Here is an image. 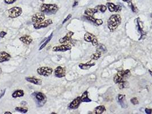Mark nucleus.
I'll use <instances>...</instances> for the list:
<instances>
[{"mask_svg":"<svg viewBox=\"0 0 152 114\" xmlns=\"http://www.w3.org/2000/svg\"><path fill=\"white\" fill-rule=\"evenodd\" d=\"M82 102L81 97H77L74 100L72 101L69 105V107L71 109H77L78 107L80 105L81 103Z\"/></svg>","mask_w":152,"mask_h":114,"instance_id":"obj_14","label":"nucleus"},{"mask_svg":"<svg viewBox=\"0 0 152 114\" xmlns=\"http://www.w3.org/2000/svg\"><path fill=\"white\" fill-rule=\"evenodd\" d=\"M53 33H52L51 34H50L49 37H48V38H46V39H45V41L43 42V44H42L41 46V47H40L39 49V50H42L43 48H44V47L46 46L47 44H48L50 42V40L52 39V37H53Z\"/></svg>","mask_w":152,"mask_h":114,"instance_id":"obj_25","label":"nucleus"},{"mask_svg":"<svg viewBox=\"0 0 152 114\" xmlns=\"http://www.w3.org/2000/svg\"><path fill=\"white\" fill-rule=\"evenodd\" d=\"M59 10V7L55 4H43L41 6V11L43 13L50 15L54 14Z\"/></svg>","mask_w":152,"mask_h":114,"instance_id":"obj_2","label":"nucleus"},{"mask_svg":"<svg viewBox=\"0 0 152 114\" xmlns=\"http://www.w3.org/2000/svg\"><path fill=\"white\" fill-rule=\"evenodd\" d=\"M21 104H22V105H24V104H25V105H26V104H27V103H26V102H22Z\"/></svg>","mask_w":152,"mask_h":114,"instance_id":"obj_42","label":"nucleus"},{"mask_svg":"<svg viewBox=\"0 0 152 114\" xmlns=\"http://www.w3.org/2000/svg\"><path fill=\"white\" fill-rule=\"evenodd\" d=\"M54 75L57 78L64 77L66 75V70L65 68L61 67V66H58L54 70Z\"/></svg>","mask_w":152,"mask_h":114,"instance_id":"obj_11","label":"nucleus"},{"mask_svg":"<svg viewBox=\"0 0 152 114\" xmlns=\"http://www.w3.org/2000/svg\"><path fill=\"white\" fill-rule=\"evenodd\" d=\"M96 8L97 9L98 11H100L102 13H104L107 9V6L103 5H98V6H96Z\"/></svg>","mask_w":152,"mask_h":114,"instance_id":"obj_28","label":"nucleus"},{"mask_svg":"<svg viewBox=\"0 0 152 114\" xmlns=\"http://www.w3.org/2000/svg\"><path fill=\"white\" fill-rule=\"evenodd\" d=\"M37 72L40 75L43 76V77H48L52 74L53 69L50 67L42 66L37 68Z\"/></svg>","mask_w":152,"mask_h":114,"instance_id":"obj_6","label":"nucleus"},{"mask_svg":"<svg viewBox=\"0 0 152 114\" xmlns=\"http://www.w3.org/2000/svg\"><path fill=\"white\" fill-rule=\"evenodd\" d=\"M77 5H78V2H77V1H75L74 2V4L73 5V8H74V7L76 6Z\"/></svg>","mask_w":152,"mask_h":114,"instance_id":"obj_40","label":"nucleus"},{"mask_svg":"<svg viewBox=\"0 0 152 114\" xmlns=\"http://www.w3.org/2000/svg\"><path fill=\"white\" fill-rule=\"evenodd\" d=\"M22 13V10L20 7L15 6L8 10L9 17L11 18H15L20 16Z\"/></svg>","mask_w":152,"mask_h":114,"instance_id":"obj_5","label":"nucleus"},{"mask_svg":"<svg viewBox=\"0 0 152 114\" xmlns=\"http://www.w3.org/2000/svg\"><path fill=\"white\" fill-rule=\"evenodd\" d=\"M95 65V63L92 62V61H89L86 63H80L79 65V67L83 70H88L91 66Z\"/></svg>","mask_w":152,"mask_h":114,"instance_id":"obj_19","label":"nucleus"},{"mask_svg":"<svg viewBox=\"0 0 152 114\" xmlns=\"http://www.w3.org/2000/svg\"><path fill=\"white\" fill-rule=\"evenodd\" d=\"M1 73V68H0V73Z\"/></svg>","mask_w":152,"mask_h":114,"instance_id":"obj_45","label":"nucleus"},{"mask_svg":"<svg viewBox=\"0 0 152 114\" xmlns=\"http://www.w3.org/2000/svg\"><path fill=\"white\" fill-rule=\"evenodd\" d=\"M149 72H150V73L151 74V75H152V72H151V71L150 70H149Z\"/></svg>","mask_w":152,"mask_h":114,"instance_id":"obj_44","label":"nucleus"},{"mask_svg":"<svg viewBox=\"0 0 152 114\" xmlns=\"http://www.w3.org/2000/svg\"><path fill=\"white\" fill-rule=\"evenodd\" d=\"M137 26H138V31L140 33L141 36L140 37L139 39H141L144 38V36H145L146 33L144 32L143 30V24H142V22L140 21V19L139 18L137 19Z\"/></svg>","mask_w":152,"mask_h":114,"instance_id":"obj_15","label":"nucleus"},{"mask_svg":"<svg viewBox=\"0 0 152 114\" xmlns=\"http://www.w3.org/2000/svg\"><path fill=\"white\" fill-rule=\"evenodd\" d=\"M86 19H88V20L90 21L91 22H93V23H95V22H96V19L94 18L93 17L86 16Z\"/></svg>","mask_w":152,"mask_h":114,"instance_id":"obj_33","label":"nucleus"},{"mask_svg":"<svg viewBox=\"0 0 152 114\" xmlns=\"http://www.w3.org/2000/svg\"><path fill=\"white\" fill-rule=\"evenodd\" d=\"M24 95V92L23 90H16L15 91H14L12 94L11 96L13 98H19V97H22Z\"/></svg>","mask_w":152,"mask_h":114,"instance_id":"obj_21","label":"nucleus"},{"mask_svg":"<svg viewBox=\"0 0 152 114\" xmlns=\"http://www.w3.org/2000/svg\"><path fill=\"white\" fill-rule=\"evenodd\" d=\"M97 50L101 53H107V48H106V47L104 46V45H102V44H100L98 45Z\"/></svg>","mask_w":152,"mask_h":114,"instance_id":"obj_26","label":"nucleus"},{"mask_svg":"<svg viewBox=\"0 0 152 114\" xmlns=\"http://www.w3.org/2000/svg\"><path fill=\"white\" fill-rule=\"evenodd\" d=\"M53 23V21L50 19L49 20H46L45 21H43L42 22L39 23H33V27L36 30L40 29L42 28H45L48 27V26L52 25Z\"/></svg>","mask_w":152,"mask_h":114,"instance_id":"obj_7","label":"nucleus"},{"mask_svg":"<svg viewBox=\"0 0 152 114\" xmlns=\"http://www.w3.org/2000/svg\"><path fill=\"white\" fill-rule=\"evenodd\" d=\"M72 17V14H69L68 16H67V17L65 19V20H64V21L63 22H62V24H64V23L66 22V21H68L70 18H71Z\"/></svg>","mask_w":152,"mask_h":114,"instance_id":"obj_35","label":"nucleus"},{"mask_svg":"<svg viewBox=\"0 0 152 114\" xmlns=\"http://www.w3.org/2000/svg\"><path fill=\"white\" fill-rule=\"evenodd\" d=\"M72 49V46L68 44H62L61 46H55L53 48L52 50L55 52L58 51H61V52H65L67 50H70Z\"/></svg>","mask_w":152,"mask_h":114,"instance_id":"obj_10","label":"nucleus"},{"mask_svg":"<svg viewBox=\"0 0 152 114\" xmlns=\"http://www.w3.org/2000/svg\"><path fill=\"white\" fill-rule=\"evenodd\" d=\"M130 75V70H122L118 72L114 78V82L115 83H119L120 82L125 80Z\"/></svg>","mask_w":152,"mask_h":114,"instance_id":"obj_4","label":"nucleus"},{"mask_svg":"<svg viewBox=\"0 0 152 114\" xmlns=\"http://www.w3.org/2000/svg\"><path fill=\"white\" fill-rule=\"evenodd\" d=\"M122 1H125V2H127V3H128V2H131L132 0H122Z\"/></svg>","mask_w":152,"mask_h":114,"instance_id":"obj_41","label":"nucleus"},{"mask_svg":"<svg viewBox=\"0 0 152 114\" xmlns=\"http://www.w3.org/2000/svg\"><path fill=\"white\" fill-rule=\"evenodd\" d=\"M130 102H131V103L132 104H134V105L138 104V101L137 98H133L131 100H130Z\"/></svg>","mask_w":152,"mask_h":114,"instance_id":"obj_32","label":"nucleus"},{"mask_svg":"<svg viewBox=\"0 0 152 114\" xmlns=\"http://www.w3.org/2000/svg\"><path fill=\"white\" fill-rule=\"evenodd\" d=\"M101 55V53H100V52H97L95 54H93V55H91V59H95V60H97V59H99L100 58V56Z\"/></svg>","mask_w":152,"mask_h":114,"instance_id":"obj_30","label":"nucleus"},{"mask_svg":"<svg viewBox=\"0 0 152 114\" xmlns=\"http://www.w3.org/2000/svg\"><path fill=\"white\" fill-rule=\"evenodd\" d=\"M145 112L146 113L148 114H151L152 112V110L151 109H149V108H146L145 109Z\"/></svg>","mask_w":152,"mask_h":114,"instance_id":"obj_38","label":"nucleus"},{"mask_svg":"<svg viewBox=\"0 0 152 114\" xmlns=\"http://www.w3.org/2000/svg\"><path fill=\"white\" fill-rule=\"evenodd\" d=\"M73 32H69L64 37L62 38L59 40V42L61 44H68V43L71 41V40L72 39V37L73 36Z\"/></svg>","mask_w":152,"mask_h":114,"instance_id":"obj_12","label":"nucleus"},{"mask_svg":"<svg viewBox=\"0 0 152 114\" xmlns=\"http://www.w3.org/2000/svg\"><path fill=\"white\" fill-rule=\"evenodd\" d=\"M4 113L5 114H11L12 113L10 112H9V111H7V112H5Z\"/></svg>","mask_w":152,"mask_h":114,"instance_id":"obj_43","label":"nucleus"},{"mask_svg":"<svg viewBox=\"0 0 152 114\" xmlns=\"http://www.w3.org/2000/svg\"><path fill=\"white\" fill-rule=\"evenodd\" d=\"M15 110L21 113H25L28 111V108L27 107H16Z\"/></svg>","mask_w":152,"mask_h":114,"instance_id":"obj_27","label":"nucleus"},{"mask_svg":"<svg viewBox=\"0 0 152 114\" xmlns=\"http://www.w3.org/2000/svg\"><path fill=\"white\" fill-rule=\"evenodd\" d=\"M121 23V18L119 14L112 15L108 21V26L110 32H114Z\"/></svg>","mask_w":152,"mask_h":114,"instance_id":"obj_1","label":"nucleus"},{"mask_svg":"<svg viewBox=\"0 0 152 114\" xmlns=\"http://www.w3.org/2000/svg\"><path fill=\"white\" fill-rule=\"evenodd\" d=\"M6 34H7V33L6 32H4V31H2V32H0V38H4Z\"/></svg>","mask_w":152,"mask_h":114,"instance_id":"obj_37","label":"nucleus"},{"mask_svg":"<svg viewBox=\"0 0 152 114\" xmlns=\"http://www.w3.org/2000/svg\"><path fill=\"white\" fill-rule=\"evenodd\" d=\"M95 23H96V24L98 25H101L103 23V21H102V20H100V19H97V20H96Z\"/></svg>","mask_w":152,"mask_h":114,"instance_id":"obj_34","label":"nucleus"},{"mask_svg":"<svg viewBox=\"0 0 152 114\" xmlns=\"http://www.w3.org/2000/svg\"><path fill=\"white\" fill-rule=\"evenodd\" d=\"M106 110L105 107L103 106H100L97 107L94 110V113L96 114H101Z\"/></svg>","mask_w":152,"mask_h":114,"instance_id":"obj_23","label":"nucleus"},{"mask_svg":"<svg viewBox=\"0 0 152 114\" xmlns=\"http://www.w3.org/2000/svg\"><path fill=\"white\" fill-rule=\"evenodd\" d=\"M118 100H119V102L122 108H127V103L126 102V98H125V96L124 95L120 94L118 96Z\"/></svg>","mask_w":152,"mask_h":114,"instance_id":"obj_17","label":"nucleus"},{"mask_svg":"<svg viewBox=\"0 0 152 114\" xmlns=\"http://www.w3.org/2000/svg\"><path fill=\"white\" fill-rule=\"evenodd\" d=\"M32 96L36 102V105L38 107H41L46 103L47 101V98L44 94L42 92H38L33 93Z\"/></svg>","mask_w":152,"mask_h":114,"instance_id":"obj_3","label":"nucleus"},{"mask_svg":"<svg viewBox=\"0 0 152 114\" xmlns=\"http://www.w3.org/2000/svg\"><path fill=\"white\" fill-rule=\"evenodd\" d=\"M84 39L86 42H91L93 46H97L98 44L97 38L90 33H85V35H84Z\"/></svg>","mask_w":152,"mask_h":114,"instance_id":"obj_8","label":"nucleus"},{"mask_svg":"<svg viewBox=\"0 0 152 114\" xmlns=\"http://www.w3.org/2000/svg\"><path fill=\"white\" fill-rule=\"evenodd\" d=\"M128 4H129V7H130V8L132 9V10L133 11V12H134V13L137 12V8H136V7H135L133 5V4L132 3V2H128Z\"/></svg>","mask_w":152,"mask_h":114,"instance_id":"obj_31","label":"nucleus"},{"mask_svg":"<svg viewBox=\"0 0 152 114\" xmlns=\"http://www.w3.org/2000/svg\"><path fill=\"white\" fill-rule=\"evenodd\" d=\"M20 40L21 42H22L24 44L28 45H30L33 41V39L32 37H30V35H24V36L20 37Z\"/></svg>","mask_w":152,"mask_h":114,"instance_id":"obj_18","label":"nucleus"},{"mask_svg":"<svg viewBox=\"0 0 152 114\" xmlns=\"http://www.w3.org/2000/svg\"><path fill=\"white\" fill-rule=\"evenodd\" d=\"M5 91H6V89H5L4 90H2L1 93L0 94V99L3 97V96L5 95Z\"/></svg>","mask_w":152,"mask_h":114,"instance_id":"obj_39","label":"nucleus"},{"mask_svg":"<svg viewBox=\"0 0 152 114\" xmlns=\"http://www.w3.org/2000/svg\"><path fill=\"white\" fill-rule=\"evenodd\" d=\"M11 56L10 54L7 53L5 51L0 52V63H2L4 62H7L10 60Z\"/></svg>","mask_w":152,"mask_h":114,"instance_id":"obj_16","label":"nucleus"},{"mask_svg":"<svg viewBox=\"0 0 152 114\" xmlns=\"http://www.w3.org/2000/svg\"><path fill=\"white\" fill-rule=\"evenodd\" d=\"M107 6H108L109 10L110 12H120L122 9L121 6L115 5L111 3V2H108L107 4Z\"/></svg>","mask_w":152,"mask_h":114,"instance_id":"obj_13","label":"nucleus"},{"mask_svg":"<svg viewBox=\"0 0 152 114\" xmlns=\"http://www.w3.org/2000/svg\"><path fill=\"white\" fill-rule=\"evenodd\" d=\"M98 12V10L96 8L95 9H88L85 11V14L88 16L93 17L96 13Z\"/></svg>","mask_w":152,"mask_h":114,"instance_id":"obj_22","label":"nucleus"},{"mask_svg":"<svg viewBox=\"0 0 152 114\" xmlns=\"http://www.w3.org/2000/svg\"><path fill=\"white\" fill-rule=\"evenodd\" d=\"M4 1H5V2L7 4H13L16 0H4Z\"/></svg>","mask_w":152,"mask_h":114,"instance_id":"obj_36","label":"nucleus"},{"mask_svg":"<svg viewBox=\"0 0 152 114\" xmlns=\"http://www.w3.org/2000/svg\"><path fill=\"white\" fill-rule=\"evenodd\" d=\"M45 20V14L42 12L37 13L34 14L32 16V21L33 23H39L44 21Z\"/></svg>","mask_w":152,"mask_h":114,"instance_id":"obj_9","label":"nucleus"},{"mask_svg":"<svg viewBox=\"0 0 152 114\" xmlns=\"http://www.w3.org/2000/svg\"><path fill=\"white\" fill-rule=\"evenodd\" d=\"M81 99L82 102H90L91 101V100L89 98L88 92L87 91L84 92L83 95L81 96Z\"/></svg>","mask_w":152,"mask_h":114,"instance_id":"obj_24","label":"nucleus"},{"mask_svg":"<svg viewBox=\"0 0 152 114\" xmlns=\"http://www.w3.org/2000/svg\"><path fill=\"white\" fill-rule=\"evenodd\" d=\"M119 83V87L120 89H124V88H126L127 87V86H128L129 83H127L126 81H125V80H123V81L120 82Z\"/></svg>","mask_w":152,"mask_h":114,"instance_id":"obj_29","label":"nucleus"},{"mask_svg":"<svg viewBox=\"0 0 152 114\" xmlns=\"http://www.w3.org/2000/svg\"><path fill=\"white\" fill-rule=\"evenodd\" d=\"M107 1H110V0H107Z\"/></svg>","mask_w":152,"mask_h":114,"instance_id":"obj_46","label":"nucleus"},{"mask_svg":"<svg viewBox=\"0 0 152 114\" xmlns=\"http://www.w3.org/2000/svg\"><path fill=\"white\" fill-rule=\"evenodd\" d=\"M25 79L28 82L36 85H41L42 84V80L38 78H36L34 77H27Z\"/></svg>","mask_w":152,"mask_h":114,"instance_id":"obj_20","label":"nucleus"}]
</instances>
